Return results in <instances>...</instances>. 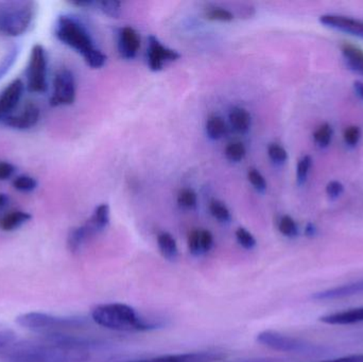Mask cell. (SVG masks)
Masks as SVG:
<instances>
[{
	"label": "cell",
	"mask_w": 363,
	"mask_h": 362,
	"mask_svg": "<svg viewBox=\"0 0 363 362\" xmlns=\"http://www.w3.org/2000/svg\"><path fill=\"white\" fill-rule=\"evenodd\" d=\"M55 35L60 42L67 45L82 55L89 67H104L106 55L96 48L87 28L76 17L61 15L55 26Z\"/></svg>",
	"instance_id": "obj_1"
},
{
	"label": "cell",
	"mask_w": 363,
	"mask_h": 362,
	"mask_svg": "<svg viewBox=\"0 0 363 362\" xmlns=\"http://www.w3.org/2000/svg\"><path fill=\"white\" fill-rule=\"evenodd\" d=\"M91 320L104 327L115 332H148L159 329V323L145 318L133 307L123 303L100 304L91 312Z\"/></svg>",
	"instance_id": "obj_2"
},
{
	"label": "cell",
	"mask_w": 363,
	"mask_h": 362,
	"mask_svg": "<svg viewBox=\"0 0 363 362\" xmlns=\"http://www.w3.org/2000/svg\"><path fill=\"white\" fill-rule=\"evenodd\" d=\"M89 350L46 341L19 346L9 355L8 362H87Z\"/></svg>",
	"instance_id": "obj_3"
},
{
	"label": "cell",
	"mask_w": 363,
	"mask_h": 362,
	"mask_svg": "<svg viewBox=\"0 0 363 362\" xmlns=\"http://www.w3.org/2000/svg\"><path fill=\"white\" fill-rule=\"evenodd\" d=\"M35 12V2L0 1V34L10 38L23 35L31 26Z\"/></svg>",
	"instance_id": "obj_4"
},
{
	"label": "cell",
	"mask_w": 363,
	"mask_h": 362,
	"mask_svg": "<svg viewBox=\"0 0 363 362\" xmlns=\"http://www.w3.org/2000/svg\"><path fill=\"white\" fill-rule=\"evenodd\" d=\"M256 340L258 344L271 350L301 355V356L321 357L330 352V349L325 346L285 335L277 331L260 332Z\"/></svg>",
	"instance_id": "obj_5"
},
{
	"label": "cell",
	"mask_w": 363,
	"mask_h": 362,
	"mask_svg": "<svg viewBox=\"0 0 363 362\" xmlns=\"http://www.w3.org/2000/svg\"><path fill=\"white\" fill-rule=\"evenodd\" d=\"M16 323L23 329L38 333H59L62 329H80L86 324L80 317H57L46 312H32L17 317Z\"/></svg>",
	"instance_id": "obj_6"
},
{
	"label": "cell",
	"mask_w": 363,
	"mask_h": 362,
	"mask_svg": "<svg viewBox=\"0 0 363 362\" xmlns=\"http://www.w3.org/2000/svg\"><path fill=\"white\" fill-rule=\"evenodd\" d=\"M27 89L30 93L43 94L48 89L47 55L42 45L32 47L27 67Z\"/></svg>",
	"instance_id": "obj_7"
},
{
	"label": "cell",
	"mask_w": 363,
	"mask_h": 362,
	"mask_svg": "<svg viewBox=\"0 0 363 362\" xmlns=\"http://www.w3.org/2000/svg\"><path fill=\"white\" fill-rule=\"evenodd\" d=\"M76 100V80L69 69H61L53 80V91L51 95V106H65L74 103Z\"/></svg>",
	"instance_id": "obj_8"
},
{
	"label": "cell",
	"mask_w": 363,
	"mask_h": 362,
	"mask_svg": "<svg viewBox=\"0 0 363 362\" xmlns=\"http://www.w3.org/2000/svg\"><path fill=\"white\" fill-rule=\"evenodd\" d=\"M225 358L226 355L221 352H194L117 362H220Z\"/></svg>",
	"instance_id": "obj_9"
},
{
	"label": "cell",
	"mask_w": 363,
	"mask_h": 362,
	"mask_svg": "<svg viewBox=\"0 0 363 362\" xmlns=\"http://www.w3.org/2000/svg\"><path fill=\"white\" fill-rule=\"evenodd\" d=\"M148 42V63L152 72L163 69L166 62H174L180 59L181 55L178 51L164 46L155 36H149Z\"/></svg>",
	"instance_id": "obj_10"
},
{
	"label": "cell",
	"mask_w": 363,
	"mask_h": 362,
	"mask_svg": "<svg viewBox=\"0 0 363 362\" xmlns=\"http://www.w3.org/2000/svg\"><path fill=\"white\" fill-rule=\"evenodd\" d=\"M320 23L325 27L345 32L363 38V21L338 14H325L320 16Z\"/></svg>",
	"instance_id": "obj_11"
},
{
	"label": "cell",
	"mask_w": 363,
	"mask_h": 362,
	"mask_svg": "<svg viewBox=\"0 0 363 362\" xmlns=\"http://www.w3.org/2000/svg\"><path fill=\"white\" fill-rule=\"evenodd\" d=\"M40 112L38 106L28 103L21 112L11 114L2 119L0 123L15 130H28L33 128L40 120Z\"/></svg>",
	"instance_id": "obj_12"
},
{
	"label": "cell",
	"mask_w": 363,
	"mask_h": 362,
	"mask_svg": "<svg viewBox=\"0 0 363 362\" xmlns=\"http://www.w3.org/2000/svg\"><path fill=\"white\" fill-rule=\"evenodd\" d=\"M363 280L350 283L335 288L319 291L313 295V300L319 302L336 301V300L349 299V298L362 297Z\"/></svg>",
	"instance_id": "obj_13"
},
{
	"label": "cell",
	"mask_w": 363,
	"mask_h": 362,
	"mask_svg": "<svg viewBox=\"0 0 363 362\" xmlns=\"http://www.w3.org/2000/svg\"><path fill=\"white\" fill-rule=\"evenodd\" d=\"M25 83L21 79L12 81L0 95V121L13 114L18 102L23 97Z\"/></svg>",
	"instance_id": "obj_14"
},
{
	"label": "cell",
	"mask_w": 363,
	"mask_h": 362,
	"mask_svg": "<svg viewBox=\"0 0 363 362\" xmlns=\"http://www.w3.org/2000/svg\"><path fill=\"white\" fill-rule=\"evenodd\" d=\"M140 38L138 32L131 27H125L119 33L118 51L125 60H132L138 55Z\"/></svg>",
	"instance_id": "obj_15"
},
{
	"label": "cell",
	"mask_w": 363,
	"mask_h": 362,
	"mask_svg": "<svg viewBox=\"0 0 363 362\" xmlns=\"http://www.w3.org/2000/svg\"><path fill=\"white\" fill-rule=\"evenodd\" d=\"M320 320L321 322L330 325H351L363 323V306L326 315V316L321 317Z\"/></svg>",
	"instance_id": "obj_16"
},
{
	"label": "cell",
	"mask_w": 363,
	"mask_h": 362,
	"mask_svg": "<svg viewBox=\"0 0 363 362\" xmlns=\"http://www.w3.org/2000/svg\"><path fill=\"white\" fill-rule=\"evenodd\" d=\"M342 55L352 72L363 76V50L352 44L342 45Z\"/></svg>",
	"instance_id": "obj_17"
},
{
	"label": "cell",
	"mask_w": 363,
	"mask_h": 362,
	"mask_svg": "<svg viewBox=\"0 0 363 362\" xmlns=\"http://www.w3.org/2000/svg\"><path fill=\"white\" fill-rule=\"evenodd\" d=\"M230 125L238 133L245 134L251 129L252 117L245 108L235 106L228 114Z\"/></svg>",
	"instance_id": "obj_18"
},
{
	"label": "cell",
	"mask_w": 363,
	"mask_h": 362,
	"mask_svg": "<svg viewBox=\"0 0 363 362\" xmlns=\"http://www.w3.org/2000/svg\"><path fill=\"white\" fill-rule=\"evenodd\" d=\"M32 216L29 213L23 210H15L4 215L0 219V229L4 232H12L19 229L23 225L31 220Z\"/></svg>",
	"instance_id": "obj_19"
},
{
	"label": "cell",
	"mask_w": 363,
	"mask_h": 362,
	"mask_svg": "<svg viewBox=\"0 0 363 362\" xmlns=\"http://www.w3.org/2000/svg\"><path fill=\"white\" fill-rule=\"evenodd\" d=\"M157 247L164 259L176 261L179 257V248L174 236L169 233H161L157 236Z\"/></svg>",
	"instance_id": "obj_20"
},
{
	"label": "cell",
	"mask_w": 363,
	"mask_h": 362,
	"mask_svg": "<svg viewBox=\"0 0 363 362\" xmlns=\"http://www.w3.org/2000/svg\"><path fill=\"white\" fill-rule=\"evenodd\" d=\"M87 222L93 227L96 233L104 232L110 225V206L108 204L98 205Z\"/></svg>",
	"instance_id": "obj_21"
},
{
	"label": "cell",
	"mask_w": 363,
	"mask_h": 362,
	"mask_svg": "<svg viewBox=\"0 0 363 362\" xmlns=\"http://www.w3.org/2000/svg\"><path fill=\"white\" fill-rule=\"evenodd\" d=\"M87 240H89V237L83 225L74 227V229L70 230L67 236L68 249H69L70 252H78L86 244Z\"/></svg>",
	"instance_id": "obj_22"
},
{
	"label": "cell",
	"mask_w": 363,
	"mask_h": 362,
	"mask_svg": "<svg viewBox=\"0 0 363 362\" xmlns=\"http://www.w3.org/2000/svg\"><path fill=\"white\" fill-rule=\"evenodd\" d=\"M226 125L223 119L213 116L207 120L206 134L209 140H218L225 134Z\"/></svg>",
	"instance_id": "obj_23"
},
{
	"label": "cell",
	"mask_w": 363,
	"mask_h": 362,
	"mask_svg": "<svg viewBox=\"0 0 363 362\" xmlns=\"http://www.w3.org/2000/svg\"><path fill=\"white\" fill-rule=\"evenodd\" d=\"M333 134H334V131H333L332 125L330 123H323L315 130L313 133V140L320 148H328L332 142Z\"/></svg>",
	"instance_id": "obj_24"
},
{
	"label": "cell",
	"mask_w": 363,
	"mask_h": 362,
	"mask_svg": "<svg viewBox=\"0 0 363 362\" xmlns=\"http://www.w3.org/2000/svg\"><path fill=\"white\" fill-rule=\"evenodd\" d=\"M209 212H211V216L220 222H230V219H232L230 210L226 208L225 204L222 203L221 201H218V200H213L211 202Z\"/></svg>",
	"instance_id": "obj_25"
},
{
	"label": "cell",
	"mask_w": 363,
	"mask_h": 362,
	"mask_svg": "<svg viewBox=\"0 0 363 362\" xmlns=\"http://www.w3.org/2000/svg\"><path fill=\"white\" fill-rule=\"evenodd\" d=\"M279 231L281 235L288 238H294L298 235V227L294 218L290 216H283L279 221Z\"/></svg>",
	"instance_id": "obj_26"
},
{
	"label": "cell",
	"mask_w": 363,
	"mask_h": 362,
	"mask_svg": "<svg viewBox=\"0 0 363 362\" xmlns=\"http://www.w3.org/2000/svg\"><path fill=\"white\" fill-rule=\"evenodd\" d=\"M96 6L99 8L101 12L113 18H118L121 14V2L117 0H102L96 1Z\"/></svg>",
	"instance_id": "obj_27"
},
{
	"label": "cell",
	"mask_w": 363,
	"mask_h": 362,
	"mask_svg": "<svg viewBox=\"0 0 363 362\" xmlns=\"http://www.w3.org/2000/svg\"><path fill=\"white\" fill-rule=\"evenodd\" d=\"M13 187L21 193H31L38 187V181L30 176H18L13 180Z\"/></svg>",
	"instance_id": "obj_28"
},
{
	"label": "cell",
	"mask_w": 363,
	"mask_h": 362,
	"mask_svg": "<svg viewBox=\"0 0 363 362\" xmlns=\"http://www.w3.org/2000/svg\"><path fill=\"white\" fill-rule=\"evenodd\" d=\"M245 145L241 142H233V144L228 145L225 149V157L228 161L232 163H239L245 159Z\"/></svg>",
	"instance_id": "obj_29"
},
{
	"label": "cell",
	"mask_w": 363,
	"mask_h": 362,
	"mask_svg": "<svg viewBox=\"0 0 363 362\" xmlns=\"http://www.w3.org/2000/svg\"><path fill=\"white\" fill-rule=\"evenodd\" d=\"M235 235H236L237 242L245 250H253L257 244L253 234L245 227H238Z\"/></svg>",
	"instance_id": "obj_30"
},
{
	"label": "cell",
	"mask_w": 363,
	"mask_h": 362,
	"mask_svg": "<svg viewBox=\"0 0 363 362\" xmlns=\"http://www.w3.org/2000/svg\"><path fill=\"white\" fill-rule=\"evenodd\" d=\"M178 204L185 210H194L198 205V196L192 189H183L179 193Z\"/></svg>",
	"instance_id": "obj_31"
},
{
	"label": "cell",
	"mask_w": 363,
	"mask_h": 362,
	"mask_svg": "<svg viewBox=\"0 0 363 362\" xmlns=\"http://www.w3.org/2000/svg\"><path fill=\"white\" fill-rule=\"evenodd\" d=\"M311 165H313V159L309 155H304L298 161V167H296V181L298 185H303L306 182Z\"/></svg>",
	"instance_id": "obj_32"
},
{
	"label": "cell",
	"mask_w": 363,
	"mask_h": 362,
	"mask_svg": "<svg viewBox=\"0 0 363 362\" xmlns=\"http://www.w3.org/2000/svg\"><path fill=\"white\" fill-rule=\"evenodd\" d=\"M268 155L273 163L283 165L287 162L288 153L284 147L279 144H270L268 147Z\"/></svg>",
	"instance_id": "obj_33"
},
{
	"label": "cell",
	"mask_w": 363,
	"mask_h": 362,
	"mask_svg": "<svg viewBox=\"0 0 363 362\" xmlns=\"http://www.w3.org/2000/svg\"><path fill=\"white\" fill-rule=\"evenodd\" d=\"M206 18L216 21H232L234 14L230 11L223 8H213L207 11Z\"/></svg>",
	"instance_id": "obj_34"
},
{
	"label": "cell",
	"mask_w": 363,
	"mask_h": 362,
	"mask_svg": "<svg viewBox=\"0 0 363 362\" xmlns=\"http://www.w3.org/2000/svg\"><path fill=\"white\" fill-rule=\"evenodd\" d=\"M247 178H249L250 182H251V184L253 185L256 191H259V193H264L266 191V180H264V176L257 169H254V168L250 169L249 172H247Z\"/></svg>",
	"instance_id": "obj_35"
},
{
	"label": "cell",
	"mask_w": 363,
	"mask_h": 362,
	"mask_svg": "<svg viewBox=\"0 0 363 362\" xmlns=\"http://www.w3.org/2000/svg\"><path fill=\"white\" fill-rule=\"evenodd\" d=\"M188 250H189L190 254L194 255V256L202 255L200 230H194V231L190 232L189 236H188Z\"/></svg>",
	"instance_id": "obj_36"
},
{
	"label": "cell",
	"mask_w": 363,
	"mask_h": 362,
	"mask_svg": "<svg viewBox=\"0 0 363 362\" xmlns=\"http://www.w3.org/2000/svg\"><path fill=\"white\" fill-rule=\"evenodd\" d=\"M343 138H345V144L347 146L356 147L359 142L360 138H362V130L356 125H351V127L345 129Z\"/></svg>",
	"instance_id": "obj_37"
},
{
	"label": "cell",
	"mask_w": 363,
	"mask_h": 362,
	"mask_svg": "<svg viewBox=\"0 0 363 362\" xmlns=\"http://www.w3.org/2000/svg\"><path fill=\"white\" fill-rule=\"evenodd\" d=\"M17 55H18V49L16 47L12 49L10 52L6 53L4 59L2 60L1 64H0V79L9 72L13 64H14L15 60H16Z\"/></svg>",
	"instance_id": "obj_38"
},
{
	"label": "cell",
	"mask_w": 363,
	"mask_h": 362,
	"mask_svg": "<svg viewBox=\"0 0 363 362\" xmlns=\"http://www.w3.org/2000/svg\"><path fill=\"white\" fill-rule=\"evenodd\" d=\"M200 242L202 254L208 253L213 247V236L207 230H200Z\"/></svg>",
	"instance_id": "obj_39"
},
{
	"label": "cell",
	"mask_w": 363,
	"mask_h": 362,
	"mask_svg": "<svg viewBox=\"0 0 363 362\" xmlns=\"http://www.w3.org/2000/svg\"><path fill=\"white\" fill-rule=\"evenodd\" d=\"M345 191V186L339 181H330L326 186V193L330 199H337L340 197Z\"/></svg>",
	"instance_id": "obj_40"
},
{
	"label": "cell",
	"mask_w": 363,
	"mask_h": 362,
	"mask_svg": "<svg viewBox=\"0 0 363 362\" xmlns=\"http://www.w3.org/2000/svg\"><path fill=\"white\" fill-rule=\"evenodd\" d=\"M16 335L11 329H0V350L8 348L14 344Z\"/></svg>",
	"instance_id": "obj_41"
},
{
	"label": "cell",
	"mask_w": 363,
	"mask_h": 362,
	"mask_svg": "<svg viewBox=\"0 0 363 362\" xmlns=\"http://www.w3.org/2000/svg\"><path fill=\"white\" fill-rule=\"evenodd\" d=\"M15 166L9 162L0 161V181H6L12 178L15 172Z\"/></svg>",
	"instance_id": "obj_42"
},
{
	"label": "cell",
	"mask_w": 363,
	"mask_h": 362,
	"mask_svg": "<svg viewBox=\"0 0 363 362\" xmlns=\"http://www.w3.org/2000/svg\"><path fill=\"white\" fill-rule=\"evenodd\" d=\"M321 362H363V354L349 355V356L328 359V361H323Z\"/></svg>",
	"instance_id": "obj_43"
},
{
	"label": "cell",
	"mask_w": 363,
	"mask_h": 362,
	"mask_svg": "<svg viewBox=\"0 0 363 362\" xmlns=\"http://www.w3.org/2000/svg\"><path fill=\"white\" fill-rule=\"evenodd\" d=\"M236 362H285L283 359L270 358V357H262V358H251L247 361H241Z\"/></svg>",
	"instance_id": "obj_44"
},
{
	"label": "cell",
	"mask_w": 363,
	"mask_h": 362,
	"mask_svg": "<svg viewBox=\"0 0 363 362\" xmlns=\"http://www.w3.org/2000/svg\"><path fill=\"white\" fill-rule=\"evenodd\" d=\"M354 91H355L356 95L360 98V99L363 100V82L362 81H355L354 82Z\"/></svg>",
	"instance_id": "obj_45"
},
{
	"label": "cell",
	"mask_w": 363,
	"mask_h": 362,
	"mask_svg": "<svg viewBox=\"0 0 363 362\" xmlns=\"http://www.w3.org/2000/svg\"><path fill=\"white\" fill-rule=\"evenodd\" d=\"M9 202H10V198H9L8 195L6 193H0V210L6 208L8 205Z\"/></svg>",
	"instance_id": "obj_46"
}]
</instances>
